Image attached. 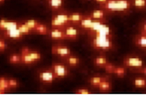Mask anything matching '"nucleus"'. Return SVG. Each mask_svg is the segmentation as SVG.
<instances>
[{
    "mask_svg": "<svg viewBox=\"0 0 146 101\" xmlns=\"http://www.w3.org/2000/svg\"><path fill=\"white\" fill-rule=\"evenodd\" d=\"M116 66H115L113 64H112V63L108 62L106 66L104 67V69L106 72L107 73V74H114V71H115V68H116Z\"/></svg>",
    "mask_w": 146,
    "mask_h": 101,
    "instance_id": "c85d7f7f",
    "label": "nucleus"
},
{
    "mask_svg": "<svg viewBox=\"0 0 146 101\" xmlns=\"http://www.w3.org/2000/svg\"><path fill=\"white\" fill-rule=\"evenodd\" d=\"M94 21H95V20H93L89 15H85L84 17L83 18V20L80 22L79 25L84 29L90 30L92 27L93 24H94Z\"/></svg>",
    "mask_w": 146,
    "mask_h": 101,
    "instance_id": "f8f14e48",
    "label": "nucleus"
},
{
    "mask_svg": "<svg viewBox=\"0 0 146 101\" xmlns=\"http://www.w3.org/2000/svg\"><path fill=\"white\" fill-rule=\"evenodd\" d=\"M126 69L123 67L121 66H116L115 71H114V74H116L118 78H123L126 74Z\"/></svg>",
    "mask_w": 146,
    "mask_h": 101,
    "instance_id": "bb28decb",
    "label": "nucleus"
},
{
    "mask_svg": "<svg viewBox=\"0 0 146 101\" xmlns=\"http://www.w3.org/2000/svg\"><path fill=\"white\" fill-rule=\"evenodd\" d=\"M52 54L65 58V57L71 55V50L70 48L66 45H53L52 47Z\"/></svg>",
    "mask_w": 146,
    "mask_h": 101,
    "instance_id": "20e7f679",
    "label": "nucleus"
},
{
    "mask_svg": "<svg viewBox=\"0 0 146 101\" xmlns=\"http://www.w3.org/2000/svg\"><path fill=\"white\" fill-rule=\"evenodd\" d=\"M24 23L27 25V27H30L31 29L34 31L35 29V27L38 26L39 21H38L37 20H35V19H28V20L24 21Z\"/></svg>",
    "mask_w": 146,
    "mask_h": 101,
    "instance_id": "393cba45",
    "label": "nucleus"
},
{
    "mask_svg": "<svg viewBox=\"0 0 146 101\" xmlns=\"http://www.w3.org/2000/svg\"><path fill=\"white\" fill-rule=\"evenodd\" d=\"M21 58H22V64H35V61L32 59V57H31L30 53L26 54H21Z\"/></svg>",
    "mask_w": 146,
    "mask_h": 101,
    "instance_id": "b1692460",
    "label": "nucleus"
},
{
    "mask_svg": "<svg viewBox=\"0 0 146 101\" xmlns=\"http://www.w3.org/2000/svg\"><path fill=\"white\" fill-rule=\"evenodd\" d=\"M123 64L127 68H140L143 67L144 61L138 57H127L123 60Z\"/></svg>",
    "mask_w": 146,
    "mask_h": 101,
    "instance_id": "39448f33",
    "label": "nucleus"
},
{
    "mask_svg": "<svg viewBox=\"0 0 146 101\" xmlns=\"http://www.w3.org/2000/svg\"><path fill=\"white\" fill-rule=\"evenodd\" d=\"M101 9L106 13L127 12L131 6L130 0H109L106 3L99 5Z\"/></svg>",
    "mask_w": 146,
    "mask_h": 101,
    "instance_id": "f257e3e1",
    "label": "nucleus"
},
{
    "mask_svg": "<svg viewBox=\"0 0 146 101\" xmlns=\"http://www.w3.org/2000/svg\"><path fill=\"white\" fill-rule=\"evenodd\" d=\"M30 55L31 57H32V59L34 60L35 62H37V61H38V60H40L42 59V54H40L39 52H38V51L31 50V49Z\"/></svg>",
    "mask_w": 146,
    "mask_h": 101,
    "instance_id": "c756f323",
    "label": "nucleus"
},
{
    "mask_svg": "<svg viewBox=\"0 0 146 101\" xmlns=\"http://www.w3.org/2000/svg\"><path fill=\"white\" fill-rule=\"evenodd\" d=\"M64 31H65L66 35L67 37V39H76L78 38V34H79L78 30L74 26H72L71 24L66 27L64 29Z\"/></svg>",
    "mask_w": 146,
    "mask_h": 101,
    "instance_id": "9d476101",
    "label": "nucleus"
},
{
    "mask_svg": "<svg viewBox=\"0 0 146 101\" xmlns=\"http://www.w3.org/2000/svg\"><path fill=\"white\" fill-rule=\"evenodd\" d=\"M134 86L137 88H144L146 87V79L143 78H137L133 82Z\"/></svg>",
    "mask_w": 146,
    "mask_h": 101,
    "instance_id": "a878e982",
    "label": "nucleus"
},
{
    "mask_svg": "<svg viewBox=\"0 0 146 101\" xmlns=\"http://www.w3.org/2000/svg\"><path fill=\"white\" fill-rule=\"evenodd\" d=\"M51 69L52 70L56 78L58 79L64 78L69 74V69L67 66L62 63L54 62L51 66Z\"/></svg>",
    "mask_w": 146,
    "mask_h": 101,
    "instance_id": "f03ea898",
    "label": "nucleus"
},
{
    "mask_svg": "<svg viewBox=\"0 0 146 101\" xmlns=\"http://www.w3.org/2000/svg\"><path fill=\"white\" fill-rule=\"evenodd\" d=\"M85 15L81 14L79 13H72V14H69V19H70V22L71 24H79L83 18L84 17Z\"/></svg>",
    "mask_w": 146,
    "mask_h": 101,
    "instance_id": "f3484780",
    "label": "nucleus"
},
{
    "mask_svg": "<svg viewBox=\"0 0 146 101\" xmlns=\"http://www.w3.org/2000/svg\"><path fill=\"white\" fill-rule=\"evenodd\" d=\"M49 31L50 30L48 29V27L45 24L39 22L38 26L35 27V29L34 31V32L39 34V35H46L49 34Z\"/></svg>",
    "mask_w": 146,
    "mask_h": 101,
    "instance_id": "2eb2a0df",
    "label": "nucleus"
},
{
    "mask_svg": "<svg viewBox=\"0 0 146 101\" xmlns=\"http://www.w3.org/2000/svg\"><path fill=\"white\" fill-rule=\"evenodd\" d=\"M5 93H6L5 91H3V90H2V89H0V95H1V94H5Z\"/></svg>",
    "mask_w": 146,
    "mask_h": 101,
    "instance_id": "c9c22d12",
    "label": "nucleus"
},
{
    "mask_svg": "<svg viewBox=\"0 0 146 101\" xmlns=\"http://www.w3.org/2000/svg\"><path fill=\"white\" fill-rule=\"evenodd\" d=\"M19 23L20 22H17V21H10V20L5 19V18H2V19H0V31H6L8 30L17 28Z\"/></svg>",
    "mask_w": 146,
    "mask_h": 101,
    "instance_id": "423d86ee",
    "label": "nucleus"
},
{
    "mask_svg": "<svg viewBox=\"0 0 146 101\" xmlns=\"http://www.w3.org/2000/svg\"><path fill=\"white\" fill-rule=\"evenodd\" d=\"M48 7L52 10H60L63 7L64 0H47Z\"/></svg>",
    "mask_w": 146,
    "mask_h": 101,
    "instance_id": "ddd939ff",
    "label": "nucleus"
},
{
    "mask_svg": "<svg viewBox=\"0 0 146 101\" xmlns=\"http://www.w3.org/2000/svg\"><path fill=\"white\" fill-rule=\"evenodd\" d=\"M98 89L100 92H110L111 89H112V83H111L110 81H109L105 78L104 80L102 81L101 83L99 84Z\"/></svg>",
    "mask_w": 146,
    "mask_h": 101,
    "instance_id": "4468645a",
    "label": "nucleus"
},
{
    "mask_svg": "<svg viewBox=\"0 0 146 101\" xmlns=\"http://www.w3.org/2000/svg\"><path fill=\"white\" fill-rule=\"evenodd\" d=\"M135 44L141 48L146 49V35L141 34L140 35L137 36L135 38Z\"/></svg>",
    "mask_w": 146,
    "mask_h": 101,
    "instance_id": "aec40b11",
    "label": "nucleus"
},
{
    "mask_svg": "<svg viewBox=\"0 0 146 101\" xmlns=\"http://www.w3.org/2000/svg\"><path fill=\"white\" fill-rule=\"evenodd\" d=\"M7 48V45L6 42L3 39L0 38V51H5Z\"/></svg>",
    "mask_w": 146,
    "mask_h": 101,
    "instance_id": "473e14b6",
    "label": "nucleus"
},
{
    "mask_svg": "<svg viewBox=\"0 0 146 101\" xmlns=\"http://www.w3.org/2000/svg\"><path fill=\"white\" fill-rule=\"evenodd\" d=\"M49 36L52 39L54 40H65L67 39V37L66 35L64 29L60 28H52L49 31Z\"/></svg>",
    "mask_w": 146,
    "mask_h": 101,
    "instance_id": "0eeeda50",
    "label": "nucleus"
},
{
    "mask_svg": "<svg viewBox=\"0 0 146 101\" xmlns=\"http://www.w3.org/2000/svg\"><path fill=\"white\" fill-rule=\"evenodd\" d=\"M9 85L10 89H15V88H17L19 86V82L18 80L15 79V78H9Z\"/></svg>",
    "mask_w": 146,
    "mask_h": 101,
    "instance_id": "2f4dec72",
    "label": "nucleus"
},
{
    "mask_svg": "<svg viewBox=\"0 0 146 101\" xmlns=\"http://www.w3.org/2000/svg\"><path fill=\"white\" fill-rule=\"evenodd\" d=\"M133 5L137 9H143L146 8V0H133Z\"/></svg>",
    "mask_w": 146,
    "mask_h": 101,
    "instance_id": "cd10ccee",
    "label": "nucleus"
},
{
    "mask_svg": "<svg viewBox=\"0 0 146 101\" xmlns=\"http://www.w3.org/2000/svg\"><path fill=\"white\" fill-rule=\"evenodd\" d=\"M17 28L20 30V31H21L24 35H31V33L34 32L31 29L30 27H28L26 24H24V22H20V23H19V25H18Z\"/></svg>",
    "mask_w": 146,
    "mask_h": 101,
    "instance_id": "412c9836",
    "label": "nucleus"
},
{
    "mask_svg": "<svg viewBox=\"0 0 146 101\" xmlns=\"http://www.w3.org/2000/svg\"><path fill=\"white\" fill-rule=\"evenodd\" d=\"M106 12L103 9H94L92 12L90 13L89 16L92 18L93 20L96 21H103L106 17Z\"/></svg>",
    "mask_w": 146,
    "mask_h": 101,
    "instance_id": "1a4fd4ad",
    "label": "nucleus"
},
{
    "mask_svg": "<svg viewBox=\"0 0 146 101\" xmlns=\"http://www.w3.org/2000/svg\"><path fill=\"white\" fill-rule=\"evenodd\" d=\"M139 72H141V73H142V74H144L145 75H146V67H141V68H140V70H139Z\"/></svg>",
    "mask_w": 146,
    "mask_h": 101,
    "instance_id": "f704fd0d",
    "label": "nucleus"
},
{
    "mask_svg": "<svg viewBox=\"0 0 146 101\" xmlns=\"http://www.w3.org/2000/svg\"><path fill=\"white\" fill-rule=\"evenodd\" d=\"M3 35L7 39H13V40H20V39H23V37L24 36L18 28H14V29L3 31Z\"/></svg>",
    "mask_w": 146,
    "mask_h": 101,
    "instance_id": "6e6552de",
    "label": "nucleus"
},
{
    "mask_svg": "<svg viewBox=\"0 0 146 101\" xmlns=\"http://www.w3.org/2000/svg\"><path fill=\"white\" fill-rule=\"evenodd\" d=\"M74 93L75 94H80V95H89V94H92V92L87 88H81V89H78L74 91Z\"/></svg>",
    "mask_w": 146,
    "mask_h": 101,
    "instance_id": "7c9ffc66",
    "label": "nucleus"
},
{
    "mask_svg": "<svg viewBox=\"0 0 146 101\" xmlns=\"http://www.w3.org/2000/svg\"><path fill=\"white\" fill-rule=\"evenodd\" d=\"M51 25L52 28H60V29H65L66 27L70 25V24H67L60 21L59 18L57 17L56 14H54L52 17V20H51Z\"/></svg>",
    "mask_w": 146,
    "mask_h": 101,
    "instance_id": "9b49d317",
    "label": "nucleus"
},
{
    "mask_svg": "<svg viewBox=\"0 0 146 101\" xmlns=\"http://www.w3.org/2000/svg\"><path fill=\"white\" fill-rule=\"evenodd\" d=\"M96 3H98L99 5H101V4H103V3H106V2H108L109 0H94Z\"/></svg>",
    "mask_w": 146,
    "mask_h": 101,
    "instance_id": "72a5a7b5",
    "label": "nucleus"
},
{
    "mask_svg": "<svg viewBox=\"0 0 146 101\" xmlns=\"http://www.w3.org/2000/svg\"><path fill=\"white\" fill-rule=\"evenodd\" d=\"M8 60H9V64H22V58H21V54H12L11 55H9Z\"/></svg>",
    "mask_w": 146,
    "mask_h": 101,
    "instance_id": "6ab92c4d",
    "label": "nucleus"
},
{
    "mask_svg": "<svg viewBox=\"0 0 146 101\" xmlns=\"http://www.w3.org/2000/svg\"><path fill=\"white\" fill-rule=\"evenodd\" d=\"M5 2V0H0V3H3Z\"/></svg>",
    "mask_w": 146,
    "mask_h": 101,
    "instance_id": "e433bc0d",
    "label": "nucleus"
},
{
    "mask_svg": "<svg viewBox=\"0 0 146 101\" xmlns=\"http://www.w3.org/2000/svg\"><path fill=\"white\" fill-rule=\"evenodd\" d=\"M38 78L41 82L45 84H52L53 82L56 77L52 70L51 68L45 69L39 72Z\"/></svg>",
    "mask_w": 146,
    "mask_h": 101,
    "instance_id": "7ed1b4c3",
    "label": "nucleus"
},
{
    "mask_svg": "<svg viewBox=\"0 0 146 101\" xmlns=\"http://www.w3.org/2000/svg\"><path fill=\"white\" fill-rule=\"evenodd\" d=\"M94 64L96 66V67H98V68H103L106 66V64H107L109 61H108L107 58L104 56H98V57H96L94 60Z\"/></svg>",
    "mask_w": 146,
    "mask_h": 101,
    "instance_id": "a211bd4d",
    "label": "nucleus"
},
{
    "mask_svg": "<svg viewBox=\"0 0 146 101\" xmlns=\"http://www.w3.org/2000/svg\"><path fill=\"white\" fill-rule=\"evenodd\" d=\"M105 78L100 77V76H94L89 79V83L94 88H98L99 84L101 83L102 81L104 80Z\"/></svg>",
    "mask_w": 146,
    "mask_h": 101,
    "instance_id": "5701e85b",
    "label": "nucleus"
},
{
    "mask_svg": "<svg viewBox=\"0 0 146 101\" xmlns=\"http://www.w3.org/2000/svg\"><path fill=\"white\" fill-rule=\"evenodd\" d=\"M65 60L66 64L71 68L77 67L80 64V62H81V60L78 57H77L76 56H73V55H70L68 57H65Z\"/></svg>",
    "mask_w": 146,
    "mask_h": 101,
    "instance_id": "dca6fc26",
    "label": "nucleus"
},
{
    "mask_svg": "<svg viewBox=\"0 0 146 101\" xmlns=\"http://www.w3.org/2000/svg\"><path fill=\"white\" fill-rule=\"evenodd\" d=\"M0 89L6 92L9 91L10 89L9 85V78L6 77H0Z\"/></svg>",
    "mask_w": 146,
    "mask_h": 101,
    "instance_id": "4be33fe9",
    "label": "nucleus"
}]
</instances>
